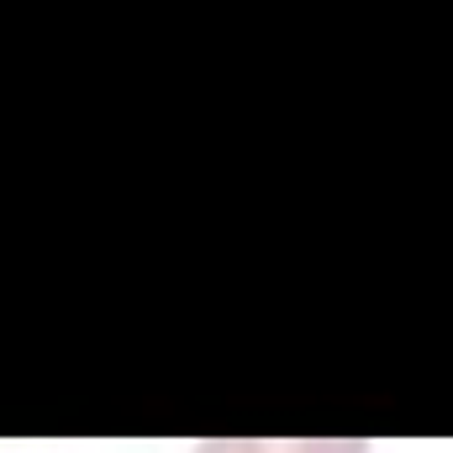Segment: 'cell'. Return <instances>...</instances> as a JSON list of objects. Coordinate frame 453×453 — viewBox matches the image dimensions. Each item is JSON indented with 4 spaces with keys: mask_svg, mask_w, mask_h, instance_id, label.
Masks as SVG:
<instances>
[{
    "mask_svg": "<svg viewBox=\"0 0 453 453\" xmlns=\"http://www.w3.org/2000/svg\"><path fill=\"white\" fill-rule=\"evenodd\" d=\"M196 453H369L364 438H206Z\"/></svg>",
    "mask_w": 453,
    "mask_h": 453,
    "instance_id": "cell-1",
    "label": "cell"
}]
</instances>
